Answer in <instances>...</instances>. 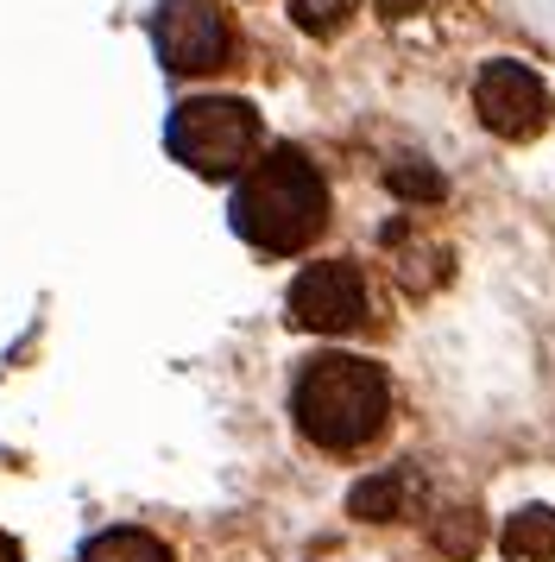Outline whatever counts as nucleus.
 Here are the masks:
<instances>
[{
  "mask_svg": "<svg viewBox=\"0 0 555 562\" xmlns=\"http://www.w3.org/2000/svg\"><path fill=\"white\" fill-rule=\"evenodd\" d=\"M417 7H423V0H378V13H385V20H410Z\"/></svg>",
  "mask_w": 555,
  "mask_h": 562,
  "instance_id": "13",
  "label": "nucleus"
},
{
  "mask_svg": "<svg viewBox=\"0 0 555 562\" xmlns=\"http://www.w3.org/2000/svg\"><path fill=\"white\" fill-rule=\"evenodd\" d=\"M348 7H353V0H291V20H297L303 32L328 38V32L348 26Z\"/></svg>",
  "mask_w": 555,
  "mask_h": 562,
  "instance_id": "11",
  "label": "nucleus"
},
{
  "mask_svg": "<svg viewBox=\"0 0 555 562\" xmlns=\"http://www.w3.org/2000/svg\"><path fill=\"white\" fill-rule=\"evenodd\" d=\"M479 543V518L474 512H454V525H435V550H449V557H467Z\"/></svg>",
  "mask_w": 555,
  "mask_h": 562,
  "instance_id": "12",
  "label": "nucleus"
},
{
  "mask_svg": "<svg viewBox=\"0 0 555 562\" xmlns=\"http://www.w3.org/2000/svg\"><path fill=\"white\" fill-rule=\"evenodd\" d=\"M328 222V183L303 153L278 146L234 190V228L259 254H303Z\"/></svg>",
  "mask_w": 555,
  "mask_h": 562,
  "instance_id": "2",
  "label": "nucleus"
},
{
  "mask_svg": "<svg viewBox=\"0 0 555 562\" xmlns=\"http://www.w3.org/2000/svg\"><path fill=\"white\" fill-rule=\"evenodd\" d=\"M82 562H171V550H165L151 531H133V525H121V531H101L95 543L82 550Z\"/></svg>",
  "mask_w": 555,
  "mask_h": 562,
  "instance_id": "8",
  "label": "nucleus"
},
{
  "mask_svg": "<svg viewBox=\"0 0 555 562\" xmlns=\"http://www.w3.org/2000/svg\"><path fill=\"white\" fill-rule=\"evenodd\" d=\"M474 108H479V121H486L492 133L530 139V133L550 121V89H543L536 70L511 64V57H492V64L474 77Z\"/></svg>",
  "mask_w": 555,
  "mask_h": 562,
  "instance_id": "6",
  "label": "nucleus"
},
{
  "mask_svg": "<svg viewBox=\"0 0 555 562\" xmlns=\"http://www.w3.org/2000/svg\"><path fill=\"white\" fill-rule=\"evenodd\" d=\"M0 562H20V543H13L7 531H0Z\"/></svg>",
  "mask_w": 555,
  "mask_h": 562,
  "instance_id": "14",
  "label": "nucleus"
},
{
  "mask_svg": "<svg viewBox=\"0 0 555 562\" xmlns=\"http://www.w3.org/2000/svg\"><path fill=\"white\" fill-rule=\"evenodd\" d=\"M353 518H398L410 506V474H373V481L353 486Z\"/></svg>",
  "mask_w": 555,
  "mask_h": 562,
  "instance_id": "9",
  "label": "nucleus"
},
{
  "mask_svg": "<svg viewBox=\"0 0 555 562\" xmlns=\"http://www.w3.org/2000/svg\"><path fill=\"white\" fill-rule=\"evenodd\" d=\"M171 153L202 178H234L259 153V114L240 95H196L171 114Z\"/></svg>",
  "mask_w": 555,
  "mask_h": 562,
  "instance_id": "3",
  "label": "nucleus"
},
{
  "mask_svg": "<svg viewBox=\"0 0 555 562\" xmlns=\"http://www.w3.org/2000/svg\"><path fill=\"white\" fill-rule=\"evenodd\" d=\"M366 279L353 259H316L303 266L297 284H291V323L316 335H348L366 323Z\"/></svg>",
  "mask_w": 555,
  "mask_h": 562,
  "instance_id": "5",
  "label": "nucleus"
},
{
  "mask_svg": "<svg viewBox=\"0 0 555 562\" xmlns=\"http://www.w3.org/2000/svg\"><path fill=\"white\" fill-rule=\"evenodd\" d=\"M385 183L398 190L404 203H442V190H449L423 158H392V165H385Z\"/></svg>",
  "mask_w": 555,
  "mask_h": 562,
  "instance_id": "10",
  "label": "nucleus"
},
{
  "mask_svg": "<svg viewBox=\"0 0 555 562\" xmlns=\"http://www.w3.org/2000/svg\"><path fill=\"white\" fill-rule=\"evenodd\" d=\"M291 411H297V430L328 449V456H348V449H366L385 417H392V385L373 360L360 355H316L297 373V392H291Z\"/></svg>",
  "mask_w": 555,
  "mask_h": 562,
  "instance_id": "1",
  "label": "nucleus"
},
{
  "mask_svg": "<svg viewBox=\"0 0 555 562\" xmlns=\"http://www.w3.org/2000/svg\"><path fill=\"white\" fill-rule=\"evenodd\" d=\"M499 550H505V562H550L555 557V512L550 506L511 512L499 531Z\"/></svg>",
  "mask_w": 555,
  "mask_h": 562,
  "instance_id": "7",
  "label": "nucleus"
},
{
  "mask_svg": "<svg viewBox=\"0 0 555 562\" xmlns=\"http://www.w3.org/2000/svg\"><path fill=\"white\" fill-rule=\"evenodd\" d=\"M151 45L177 77H208L234 57V26L215 0H165L151 20Z\"/></svg>",
  "mask_w": 555,
  "mask_h": 562,
  "instance_id": "4",
  "label": "nucleus"
}]
</instances>
